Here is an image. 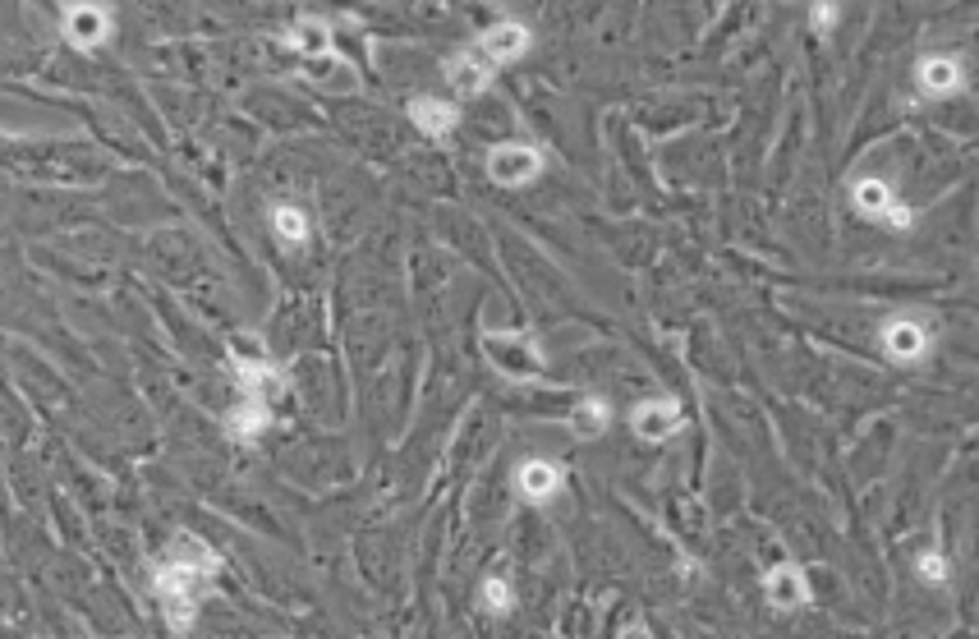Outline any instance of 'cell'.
<instances>
[{"label": "cell", "instance_id": "1", "mask_svg": "<svg viewBox=\"0 0 979 639\" xmlns=\"http://www.w3.org/2000/svg\"><path fill=\"white\" fill-rule=\"evenodd\" d=\"M217 575H221V552H212L202 539H194V533H179L166 548L152 584H157L162 598H198V594H208V584Z\"/></svg>", "mask_w": 979, "mask_h": 639}, {"label": "cell", "instance_id": "2", "mask_svg": "<svg viewBox=\"0 0 979 639\" xmlns=\"http://www.w3.org/2000/svg\"><path fill=\"white\" fill-rule=\"evenodd\" d=\"M479 341H483V354L493 360V368L515 382H529L543 373V350H538V341L525 337V331H483Z\"/></svg>", "mask_w": 979, "mask_h": 639}, {"label": "cell", "instance_id": "3", "mask_svg": "<svg viewBox=\"0 0 979 639\" xmlns=\"http://www.w3.org/2000/svg\"><path fill=\"white\" fill-rule=\"evenodd\" d=\"M543 175V152L534 143H497L487 152V180L502 189H525Z\"/></svg>", "mask_w": 979, "mask_h": 639}, {"label": "cell", "instance_id": "4", "mask_svg": "<svg viewBox=\"0 0 979 639\" xmlns=\"http://www.w3.org/2000/svg\"><path fill=\"white\" fill-rule=\"evenodd\" d=\"M111 14L101 10V5H92V0H79V5H69L65 10V23H61V33H65V42L74 46V51H97L101 42L111 37Z\"/></svg>", "mask_w": 979, "mask_h": 639}, {"label": "cell", "instance_id": "5", "mask_svg": "<svg viewBox=\"0 0 979 639\" xmlns=\"http://www.w3.org/2000/svg\"><path fill=\"white\" fill-rule=\"evenodd\" d=\"M681 423H685V415H681V405L672 396L644 400V405H635V415H630V428H635L639 442H667L672 432H681Z\"/></svg>", "mask_w": 979, "mask_h": 639}, {"label": "cell", "instance_id": "6", "mask_svg": "<svg viewBox=\"0 0 979 639\" xmlns=\"http://www.w3.org/2000/svg\"><path fill=\"white\" fill-rule=\"evenodd\" d=\"M235 377L249 400H263V405H276L280 392H286V373H280L272 360H263V350L249 354V360H235Z\"/></svg>", "mask_w": 979, "mask_h": 639}, {"label": "cell", "instance_id": "7", "mask_svg": "<svg viewBox=\"0 0 979 639\" xmlns=\"http://www.w3.org/2000/svg\"><path fill=\"white\" fill-rule=\"evenodd\" d=\"M883 350L897 364H920L930 354V327L920 318H892L883 322Z\"/></svg>", "mask_w": 979, "mask_h": 639}, {"label": "cell", "instance_id": "8", "mask_svg": "<svg viewBox=\"0 0 979 639\" xmlns=\"http://www.w3.org/2000/svg\"><path fill=\"white\" fill-rule=\"evenodd\" d=\"M493 69L497 65L487 60L479 46H465V51H455V56L447 60V79H451V88L460 97H479V92L493 88Z\"/></svg>", "mask_w": 979, "mask_h": 639}, {"label": "cell", "instance_id": "9", "mask_svg": "<svg viewBox=\"0 0 979 639\" xmlns=\"http://www.w3.org/2000/svg\"><path fill=\"white\" fill-rule=\"evenodd\" d=\"M763 594H768V603L778 612H801L810 603V580H805V571L795 566V561H782V566H772L763 575Z\"/></svg>", "mask_w": 979, "mask_h": 639}, {"label": "cell", "instance_id": "10", "mask_svg": "<svg viewBox=\"0 0 979 639\" xmlns=\"http://www.w3.org/2000/svg\"><path fill=\"white\" fill-rule=\"evenodd\" d=\"M479 51L493 65H510V60H520L529 51V29H525V23H515V19H502V23H493V29L479 37Z\"/></svg>", "mask_w": 979, "mask_h": 639}, {"label": "cell", "instance_id": "11", "mask_svg": "<svg viewBox=\"0 0 979 639\" xmlns=\"http://www.w3.org/2000/svg\"><path fill=\"white\" fill-rule=\"evenodd\" d=\"M515 493H520L525 502H534V506H543V502H552L557 493H561V470L552 465V460H525L520 470H515Z\"/></svg>", "mask_w": 979, "mask_h": 639}, {"label": "cell", "instance_id": "12", "mask_svg": "<svg viewBox=\"0 0 979 639\" xmlns=\"http://www.w3.org/2000/svg\"><path fill=\"white\" fill-rule=\"evenodd\" d=\"M915 84H920V92H930V97H952V92H961V60H952V56H924L920 65H915Z\"/></svg>", "mask_w": 979, "mask_h": 639}, {"label": "cell", "instance_id": "13", "mask_svg": "<svg viewBox=\"0 0 979 639\" xmlns=\"http://www.w3.org/2000/svg\"><path fill=\"white\" fill-rule=\"evenodd\" d=\"M409 120H415L428 139H447L460 124V111L451 107V101H442V97H415V101H409Z\"/></svg>", "mask_w": 979, "mask_h": 639}, {"label": "cell", "instance_id": "14", "mask_svg": "<svg viewBox=\"0 0 979 639\" xmlns=\"http://www.w3.org/2000/svg\"><path fill=\"white\" fill-rule=\"evenodd\" d=\"M286 46L295 51V56H331V23L327 19H295L286 29Z\"/></svg>", "mask_w": 979, "mask_h": 639}, {"label": "cell", "instance_id": "15", "mask_svg": "<svg viewBox=\"0 0 979 639\" xmlns=\"http://www.w3.org/2000/svg\"><path fill=\"white\" fill-rule=\"evenodd\" d=\"M267 423H272L267 405H263V400H249V396H244V400L235 405V410L226 415V428H230V438H235V442H244V447L263 438V432H267Z\"/></svg>", "mask_w": 979, "mask_h": 639}, {"label": "cell", "instance_id": "16", "mask_svg": "<svg viewBox=\"0 0 979 639\" xmlns=\"http://www.w3.org/2000/svg\"><path fill=\"white\" fill-rule=\"evenodd\" d=\"M607 423H612V405H607L603 396H584V400L575 405V410H571V432H575L580 442L603 438Z\"/></svg>", "mask_w": 979, "mask_h": 639}, {"label": "cell", "instance_id": "17", "mask_svg": "<svg viewBox=\"0 0 979 639\" xmlns=\"http://www.w3.org/2000/svg\"><path fill=\"white\" fill-rule=\"evenodd\" d=\"M851 202H856V212L860 217H873V221H883V212L892 208V185H883V180H873V175H865V180H856L851 185Z\"/></svg>", "mask_w": 979, "mask_h": 639}, {"label": "cell", "instance_id": "18", "mask_svg": "<svg viewBox=\"0 0 979 639\" xmlns=\"http://www.w3.org/2000/svg\"><path fill=\"white\" fill-rule=\"evenodd\" d=\"M272 235L286 249L308 244V217L299 208H290V202H276V208H272Z\"/></svg>", "mask_w": 979, "mask_h": 639}, {"label": "cell", "instance_id": "19", "mask_svg": "<svg viewBox=\"0 0 979 639\" xmlns=\"http://www.w3.org/2000/svg\"><path fill=\"white\" fill-rule=\"evenodd\" d=\"M479 603H483V612H493V617H506V612L515 607V590H510L502 575H493V580H483Z\"/></svg>", "mask_w": 979, "mask_h": 639}, {"label": "cell", "instance_id": "20", "mask_svg": "<svg viewBox=\"0 0 979 639\" xmlns=\"http://www.w3.org/2000/svg\"><path fill=\"white\" fill-rule=\"evenodd\" d=\"M915 575H920L924 584H947V575H952V561H947L938 548H930V552H920V561H915Z\"/></svg>", "mask_w": 979, "mask_h": 639}, {"label": "cell", "instance_id": "21", "mask_svg": "<svg viewBox=\"0 0 979 639\" xmlns=\"http://www.w3.org/2000/svg\"><path fill=\"white\" fill-rule=\"evenodd\" d=\"M162 603H166V626H170L175 635L194 630V617H198V598H162Z\"/></svg>", "mask_w": 979, "mask_h": 639}, {"label": "cell", "instance_id": "22", "mask_svg": "<svg viewBox=\"0 0 979 639\" xmlns=\"http://www.w3.org/2000/svg\"><path fill=\"white\" fill-rule=\"evenodd\" d=\"M833 23H837V0H818V5L810 10V33L828 37V33H833Z\"/></svg>", "mask_w": 979, "mask_h": 639}, {"label": "cell", "instance_id": "23", "mask_svg": "<svg viewBox=\"0 0 979 639\" xmlns=\"http://www.w3.org/2000/svg\"><path fill=\"white\" fill-rule=\"evenodd\" d=\"M911 221H915V217H911L906 202H892V208L883 212V225H888V230H911Z\"/></svg>", "mask_w": 979, "mask_h": 639}]
</instances>
